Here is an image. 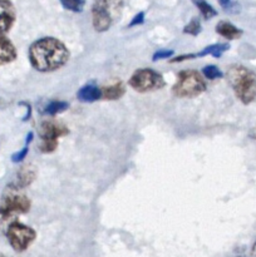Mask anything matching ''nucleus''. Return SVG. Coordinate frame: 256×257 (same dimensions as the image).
<instances>
[{
	"instance_id": "obj_1",
	"label": "nucleus",
	"mask_w": 256,
	"mask_h": 257,
	"mask_svg": "<svg viewBox=\"0 0 256 257\" xmlns=\"http://www.w3.org/2000/svg\"><path fill=\"white\" fill-rule=\"evenodd\" d=\"M29 62L38 72H54L69 60V50L60 40L47 37L38 39L29 48Z\"/></svg>"
},
{
	"instance_id": "obj_2",
	"label": "nucleus",
	"mask_w": 256,
	"mask_h": 257,
	"mask_svg": "<svg viewBox=\"0 0 256 257\" xmlns=\"http://www.w3.org/2000/svg\"><path fill=\"white\" fill-rule=\"evenodd\" d=\"M228 83L236 97L243 103L250 104L256 100V74L240 64L231 65L226 73Z\"/></svg>"
},
{
	"instance_id": "obj_3",
	"label": "nucleus",
	"mask_w": 256,
	"mask_h": 257,
	"mask_svg": "<svg viewBox=\"0 0 256 257\" xmlns=\"http://www.w3.org/2000/svg\"><path fill=\"white\" fill-rule=\"evenodd\" d=\"M123 9V0H95L92 8L93 27L97 32L109 29L119 19Z\"/></svg>"
},
{
	"instance_id": "obj_4",
	"label": "nucleus",
	"mask_w": 256,
	"mask_h": 257,
	"mask_svg": "<svg viewBox=\"0 0 256 257\" xmlns=\"http://www.w3.org/2000/svg\"><path fill=\"white\" fill-rule=\"evenodd\" d=\"M206 90V82L202 74L197 70H183L178 74L177 82L173 85L172 92L176 97L195 98Z\"/></svg>"
},
{
	"instance_id": "obj_5",
	"label": "nucleus",
	"mask_w": 256,
	"mask_h": 257,
	"mask_svg": "<svg viewBox=\"0 0 256 257\" xmlns=\"http://www.w3.org/2000/svg\"><path fill=\"white\" fill-rule=\"evenodd\" d=\"M0 210L12 215L19 216L30 210V201L23 188L17 185H9L5 187L0 203Z\"/></svg>"
},
{
	"instance_id": "obj_6",
	"label": "nucleus",
	"mask_w": 256,
	"mask_h": 257,
	"mask_svg": "<svg viewBox=\"0 0 256 257\" xmlns=\"http://www.w3.org/2000/svg\"><path fill=\"white\" fill-rule=\"evenodd\" d=\"M128 84L131 88L140 93L152 92V90L162 89L166 85L162 75L151 68H141L131 75Z\"/></svg>"
},
{
	"instance_id": "obj_7",
	"label": "nucleus",
	"mask_w": 256,
	"mask_h": 257,
	"mask_svg": "<svg viewBox=\"0 0 256 257\" xmlns=\"http://www.w3.org/2000/svg\"><path fill=\"white\" fill-rule=\"evenodd\" d=\"M5 236H7L10 246L17 252H23V251L27 250L34 242L37 233H35V231L32 227L23 225V223L17 221V222H14L8 228Z\"/></svg>"
},
{
	"instance_id": "obj_8",
	"label": "nucleus",
	"mask_w": 256,
	"mask_h": 257,
	"mask_svg": "<svg viewBox=\"0 0 256 257\" xmlns=\"http://www.w3.org/2000/svg\"><path fill=\"white\" fill-rule=\"evenodd\" d=\"M68 130L55 122H44L40 127V138L42 145L40 150L43 153H50L55 151L58 146V138L67 135Z\"/></svg>"
},
{
	"instance_id": "obj_9",
	"label": "nucleus",
	"mask_w": 256,
	"mask_h": 257,
	"mask_svg": "<svg viewBox=\"0 0 256 257\" xmlns=\"http://www.w3.org/2000/svg\"><path fill=\"white\" fill-rule=\"evenodd\" d=\"M15 22V9L10 0H0V34L9 32Z\"/></svg>"
},
{
	"instance_id": "obj_10",
	"label": "nucleus",
	"mask_w": 256,
	"mask_h": 257,
	"mask_svg": "<svg viewBox=\"0 0 256 257\" xmlns=\"http://www.w3.org/2000/svg\"><path fill=\"white\" fill-rule=\"evenodd\" d=\"M17 59V49L9 39L0 37V65L9 64Z\"/></svg>"
},
{
	"instance_id": "obj_11",
	"label": "nucleus",
	"mask_w": 256,
	"mask_h": 257,
	"mask_svg": "<svg viewBox=\"0 0 256 257\" xmlns=\"http://www.w3.org/2000/svg\"><path fill=\"white\" fill-rule=\"evenodd\" d=\"M77 97L83 103H93L98 99H102V88L94 84H87L78 90Z\"/></svg>"
},
{
	"instance_id": "obj_12",
	"label": "nucleus",
	"mask_w": 256,
	"mask_h": 257,
	"mask_svg": "<svg viewBox=\"0 0 256 257\" xmlns=\"http://www.w3.org/2000/svg\"><path fill=\"white\" fill-rule=\"evenodd\" d=\"M35 177H37V168H35V166L24 165L23 167H20V170L17 173V186H19L20 188L28 187L35 180Z\"/></svg>"
},
{
	"instance_id": "obj_13",
	"label": "nucleus",
	"mask_w": 256,
	"mask_h": 257,
	"mask_svg": "<svg viewBox=\"0 0 256 257\" xmlns=\"http://www.w3.org/2000/svg\"><path fill=\"white\" fill-rule=\"evenodd\" d=\"M216 33L228 40L238 39V38L242 35V30L238 29L237 27H235V25L231 24V23L223 22V20L216 25Z\"/></svg>"
},
{
	"instance_id": "obj_14",
	"label": "nucleus",
	"mask_w": 256,
	"mask_h": 257,
	"mask_svg": "<svg viewBox=\"0 0 256 257\" xmlns=\"http://www.w3.org/2000/svg\"><path fill=\"white\" fill-rule=\"evenodd\" d=\"M230 49V44L227 43H216V44L208 45L200 53H196V57H206V55H212L213 58H220L225 52Z\"/></svg>"
},
{
	"instance_id": "obj_15",
	"label": "nucleus",
	"mask_w": 256,
	"mask_h": 257,
	"mask_svg": "<svg viewBox=\"0 0 256 257\" xmlns=\"http://www.w3.org/2000/svg\"><path fill=\"white\" fill-rule=\"evenodd\" d=\"M123 94H124V87L120 82L109 85V87L102 88V98L104 99L115 100L122 97Z\"/></svg>"
},
{
	"instance_id": "obj_16",
	"label": "nucleus",
	"mask_w": 256,
	"mask_h": 257,
	"mask_svg": "<svg viewBox=\"0 0 256 257\" xmlns=\"http://www.w3.org/2000/svg\"><path fill=\"white\" fill-rule=\"evenodd\" d=\"M68 107H69V104L67 102H63V100H52V102H49L45 105L44 113L48 115L59 114V113L67 110Z\"/></svg>"
},
{
	"instance_id": "obj_17",
	"label": "nucleus",
	"mask_w": 256,
	"mask_h": 257,
	"mask_svg": "<svg viewBox=\"0 0 256 257\" xmlns=\"http://www.w3.org/2000/svg\"><path fill=\"white\" fill-rule=\"evenodd\" d=\"M192 2L198 8V10H200L201 14H202V17L205 19H211V18L217 15V12L206 0H192Z\"/></svg>"
},
{
	"instance_id": "obj_18",
	"label": "nucleus",
	"mask_w": 256,
	"mask_h": 257,
	"mask_svg": "<svg viewBox=\"0 0 256 257\" xmlns=\"http://www.w3.org/2000/svg\"><path fill=\"white\" fill-rule=\"evenodd\" d=\"M17 217L18 216L0 210V235H2V233H4V235L7 233L8 228H9L13 223L17 222Z\"/></svg>"
},
{
	"instance_id": "obj_19",
	"label": "nucleus",
	"mask_w": 256,
	"mask_h": 257,
	"mask_svg": "<svg viewBox=\"0 0 256 257\" xmlns=\"http://www.w3.org/2000/svg\"><path fill=\"white\" fill-rule=\"evenodd\" d=\"M202 74L206 79H210V80H215V79H220V78L223 77V73L218 69L216 65H206L203 67L202 69Z\"/></svg>"
},
{
	"instance_id": "obj_20",
	"label": "nucleus",
	"mask_w": 256,
	"mask_h": 257,
	"mask_svg": "<svg viewBox=\"0 0 256 257\" xmlns=\"http://www.w3.org/2000/svg\"><path fill=\"white\" fill-rule=\"evenodd\" d=\"M63 7L67 10H70V12L74 13H80L84 8L85 0H60Z\"/></svg>"
},
{
	"instance_id": "obj_21",
	"label": "nucleus",
	"mask_w": 256,
	"mask_h": 257,
	"mask_svg": "<svg viewBox=\"0 0 256 257\" xmlns=\"http://www.w3.org/2000/svg\"><path fill=\"white\" fill-rule=\"evenodd\" d=\"M183 33H186V34L193 35V37H196V35L200 34V33H201L200 20H198L197 18H193V19L191 20V22L188 23V24L186 25L185 28H183Z\"/></svg>"
},
{
	"instance_id": "obj_22",
	"label": "nucleus",
	"mask_w": 256,
	"mask_h": 257,
	"mask_svg": "<svg viewBox=\"0 0 256 257\" xmlns=\"http://www.w3.org/2000/svg\"><path fill=\"white\" fill-rule=\"evenodd\" d=\"M175 54V52H173L172 49H160L157 50V52L153 54L152 57V60L153 62H157V60H161V59H170L172 55Z\"/></svg>"
},
{
	"instance_id": "obj_23",
	"label": "nucleus",
	"mask_w": 256,
	"mask_h": 257,
	"mask_svg": "<svg viewBox=\"0 0 256 257\" xmlns=\"http://www.w3.org/2000/svg\"><path fill=\"white\" fill-rule=\"evenodd\" d=\"M28 152H29V147H28V146H25V147L22 148V150H20V151H18V152L13 153V155H12V162H14V163L22 162L23 160H25V157H27Z\"/></svg>"
},
{
	"instance_id": "obj_24",
	"label": "nucleus",
	"mask_w": 256,
	"mask_h": 257,
	"mask_svg": "<svg viewBox=\"0 0 256 257\" xmlns=\"http://www.w3.org/2000/svg\"><path fill=\"white\" fill-rule=\"evenodd\" d=\"M143 23H145V13L140 12L138 14H136L135 17H133V19L131 20L128 27H137V25L143 24Z\"/></svg>"
},
{
	"instance_id": "obj_25",
	"label": "nucleus",
	"mask_w": 256,
	"mask_h": 257,
	"mask_svg": "<svg viewBox=\"0 0 256 257\" xmlns=\"http://www.w3.org/2000/svg\"><path fill=\"white\" fill-rule=\"evenodd\" d=\"M196 57V53H192V54H182V55H178V57L173 58L172 60H171V63H180V62H183V60H191V59H195Z\"/></svg>"
},
{
	"instance_id": "obj_26",
	"label": "nucleus",
	"mask_w": 256,
	"mask_h": 257,
	"mask_svg": "<svg viewBox=\"0 0 256 257\" xmlns=\"http://www.w3.org/2000/svg\"><path fill=\"white\" fill-rule=\"evenodd\" d=\"M221 4V7L226 10H232V8L235 7V3H232V0H218Z\"/></svg>"
},
{
	"instance_id": "obj_27",
	"label": "nucleus",
	"mask_w": 256,
	"mask_h": 257,
	"mask_svg": "<svg viewBox=\"0 0 256 257\" xmlns=\"http://www.w3.org/2000/svg\"><path fill=\"white\" fill-rule=\"evenodd\" d=\"M33 138H34V133H33V132H29V133H28V136H27V140H25V145H27V146H29V143L32 142V141H33Z\"/></svg>"
},
{
	"instance_id": "obj_28",
	"label": "nucleus",
	"mask_w": 256,
	"mask_h": 257,
	"mask_svg": "<svg viewBox=\"0 0 256 257\" xmlns=\"http://www.w3.org/2000/svg\"><path fill=\"white\" fill-rule=\"evenodd\" d=\"M251 253H252L253 257H256V241H255V243H253L252 250H251Z\"/></svg>"
}]
</instances>
